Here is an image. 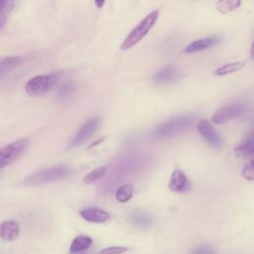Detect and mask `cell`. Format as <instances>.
Listing matches in <instances>:
<instances>
[{"instance_id": "obj_1", "label": "cell", "mask_w": 254, "mask_h": 254, "mask_svg": "<svg viewBox=\"0 0 254 254\" xmlns=\"http://www.w3.org/2000/svg\"><path fill=\"white\" fill-rule=\"evenodd\" d=\"M73 170L67 165H57L38 170L23 180V185L28 187L45 185L53 182L65 180L71 177Z\"/></svg>"}, {"instance_id": "obj_2", "label": "cell", "mask_w": 254, "mask_h": 254, "mask_svg": "<svg viewBox=\"0 0 254 254\" xmlns=\"http://www.w3.org/2000/svg\"><path fill=\"white\" fill-rule=\"evenodd\" d=\"M194 122L195 116L193 114H182L175 116L157 126L152 131V137L156 139L173 137L190 128Z\"/></svg>"}, {"instance_id": "obj_3", "label": "cell", "mask_w": 254, "mask_h": 254, "mask_svg": "<svg viewBox=\"0 0 254 254\" xmlns=\"http://www.w3.org/2000/svg\"><path fill=\"white\" fill-rule=\"evenodd\" d=\"M159 18V11L154 10L150 12L124 39L121 44L122 50H129L137 45L143 38L151 31V29L155 26L157 20Z\"/></svg>"}, {"instance_id": "obj_4", "label": "cell", "mask_w": 254, "mask_h": 254, "mask_svg": "<svg viewBox=\"0 0 254 254\" xmlns=\"http://www.w3.org/2000/svg\"><path fill=\"white\" fill-rule=\"evenodd\" d=\"M60 77L61 72L36 75L26 82L25 90L31 96H41L51 90Z\"/></svg>"}, {"instance_id": "obj_5", "label": "cell", "mask_w": 254, "mask_h": 254, "mask_svg": "<svg viewBox=\"0 0 254 254\" xmlns=\"http://www.w3.org/2000/svg\"><path fill=\"white\" fill-rule=\"evenodd\" d=\"M29 140L22 138L0 148V170L16 162L28 149Z\"/></svg>"}, {"instance_id": "obj_6", "label": "cell", "mask_w": 254, "mask_h": 254, "mask_svg": "<svg viewBox=\"0 0 254 254\" xmlns=\"http://www.w3.org/2000/svg\"><path fill=\"white\" fill-rule=\"evenodd\" d=\"M247 111V107L243 103H228L215 110L211 119L215 124H223L237 117H240Z\"/></svg>"}, {"instance_id": "obj_7", "label": "cell", "mask_w": 254, "mask_h": 254, "mask_svg": "<svg viewBox=\"0 0 254 254\" xmlns=\"http://www.w3.org/2000/svg\"><path fill=\"white\" fill-rule=\"evenodd\" d=\"M100 124V118L99 117H93L85 121L75 132L73 137L71 138L69 142V146L71 148L76 147L84 143L86 140H88L92 134L98 129Z\"/></svg>"}, {"instance_id": "obj_8", "label": "cell", "mask_w": 254, "mask_h": 254, "mask_svg": "<svg viewBox=\"0 0 254 254\" xmlns=\"http://www.w3.org/2000/svg\"><path fill=\"white\" fill-rule=\"evenodd\" d=\"M197 131L211 147L215 149H221L224 146L223 137L208 121L200 120L197 124Z\"/></svg>"}, {"instance_id": "obj_9", "label": "cell", "mask_w": 254, "mask_h": 254, "mask_svg": "<svg viewBox=\"0 0 254 254\" xmlns=\"http://www.w3.org/2000/svg\"><path fill=\"white\" fill-rule=\"evenodd\" d=\"M221 40H222V38L219 35H213V36L195 40V41L191 42L190 44H189L185 48V53L186 54H193L196 52H201V51L207 50L211 47L218 45L221 42Z\"/></svg>"}, {"instance_id": "obj_10", "label": "cell", "mask_w": 254, "mask_h": 254, "mask_svg": "<svg viewBox=\"0 0 254 254\" xmlns=\"http://www.w3.org/2000/svg\"><path fill=\"white\" fill-rule=\"evenodd\" d=\"M169 189L174 192H187L190 189V183L185 173L180 169H176L173 171L170 181H169Z\"/></svg>"}, {"instance_id": "obj_11", "label": "cell", "mask_w": 254, "mask_h": 254, "mask_svg": "<svg viewBox=\"0 0 254 254\" xmlns=\"http://www.w3.org/2000/svg\"><path fill=\"white\" fill-rule=\"evenodd\" d=\"M79 214L84 220L92 223H103L111 218V215L106 210L94 206L82 208Z\"/></svg>"}, {"instance_id": "obj_12", "label": "cell", "mask_w": 254, "mask_h": 254, "mask_svg": "<svg viewBox=\"0 0 254 254\" xmlns=\"http://www.w3.org/2000/svg\"><path fill=\"white\" fill-rule=\"evenodd\" d=\"M180 76V72L174 65H167L158 70L154 76V81L158 84H169L175 82Z\"/></svg>"}, {"instance_id": "obj_13", "label": "cell", "mask_w": 254, "mask_h": 254, "mask_svg": "<svg viewBox=\"0 0 254 254\" xmlns=\"http://www.w3.org/2000/svg\"><path fill=\"white\" fill-rule=\"evenodd\" d=\"M20 234V225L15 220H5L0 223V238L4 241H13Z\"/></svg>"}, {"instance_id": "obj_14", "label": "cell", "mask_w": 254, "mask_h": 254, "mask_svg": "<svg viewBox=\"0 0 254 254\" xmlns=\"http://www.w3.org/2000/svg\"><path fill=\"white\" fill-rule=\"evenodd\" d=\"M92 238L90 236L87 235H79L76 236L69 247V253L71 254H77L80 252H83L85 250H87L88 248H90V246L92 245Z\"/></svg>"}, {"instance_id": "obj_15", "label": "cell", "mask_w": 254, "mask_h": 254, "mask_svg": "<svg viewBox=\"0 0 254 254\" xmlns=\"http://www.w3.org/2000/svg\"><path fill=\"white\" fill-rule=\"evenodd\" d=\"M22 62L23 59L17 56L6 57L0 60V78H2L11 70L15 69L17 66H19L22 64Z\"/></svg>"}, {"instance_id": "obj_16", "label": "cell", "mask_w": 254, "mask_h": 254, "mask_svg": "<svg viewBox=\"0 0 254 254\" xmlns=\"http://www.w3.org/2000/svg\"><path fill=\"white\" fill-rule=\"evenodd\" d=\"M253 137L250 134L241 144L234 149V155L237 158H247L253 155Z\"/></svg>"}, {"instance_id": "obj_17", "label": "cell", "mask_w": 254, "mask_h": 254, "mask_svg": "<svg viewBox=\"0 0 254 254\" xmlns=\"http://www.w3.org/2000/svg\"><path fill=\"white\" fill-rule=\"evenodd\" d=\"M246 62L245 61H237V62H232V63H228L224 65H221L219 67H217L214 71L213 74L216 76H223V75H227L230 73H233L235 71H238L240 69H242L245 65Z\"/></svg>"}, {"instance_id": "obj_18", "label": "cell", "mask_w": 254, "mask_h": 254, "mask_svg": "<svg viewBox=\"0 0 254 254\" xmlns=\"http://www.w3.org/2000/svg\"><path fill=\"white\" fill-rule=\"evenodd\" d=\"M130 221L139 228H149L153 224L152 217L144 212H134L130 215Z\"/></svg>"}, {"instance_id": "obj_19", "label": "cell", "mask_w": 254, "mask_h": 254, "mask_svg": "<svg viewBox=\"0 0 254 254\" xmlns=\"http://www.w3.org/2000/svg\"><path fill=\"white\" fill-rule=\"evenodd\" d=\"M134 194V185L129 183V184H124L121 187H119L115 192V197L119 202H127L129 201Z\"/></svg>"}, {"instance_id": "obj_20", "label": "cell", "mask_w": 254, "mask_h": 254, "mask_svg": "<svg viewBox=\"0 0 254 254\" xmlns=\"http://www.w3.org/2000/svg\"><path fill=\"white\" fill-rule=\"evenodd\" d=\"M240 4H241V1L239 0H220L215 3V8L218 12L222 14H226L238 8Z\"/></svg>"}, {"instance_id": "obj_21", "label": "cell", "mask_w": 254, "mask_h": 254, "mask_svg": "<svg viewBox=\"0 0 254 254\" xmlns=\"http://www.w3.org/2000/svg\"><path fill=\"white\" fill-rule=\"evenodd\" d=\"M105 174H106V168L105 167H98L97 169L89 172L83 178V182L85 184H93L95 182H98L100 179H102Z\"/></svg>"}, {"instance_id": "obj_22", "label": "cell", "mask_w": 254, "mask_h": 254, "mask_svg": "<svg viewBox=\"0 0 254 254\" xmlns=\"http://www.w3.org/2000/svg\"><path fill=\"white\" fill-rule=\"evenodd\" d=\"M74 90V85L70 81H65L64 82L58 89V97L60 99H66L68 98Z\"/></svg>"}, {"instance_id": "obj_23", "label": "cell", "mask_w": 254, "mask_h": 254, "mask_svg": "<svg viewBox=\"0 0 254 254\" xmlns=\"http://www.w3.org/2000/svg\"><path fill=\"white\" fill-rule=\"evenodd\" d=\"M242 176L244 179H246L249 182H252L254 179V170H253V161L250 160V162L248 164H246L244 166V168L242 169L241 172Z\"/></svg>"}, {"instance_id": "obj_24", "label": "cell", "mask_w": 254, "mask_h": 254, "mask_svg": "<svg viewBox=\"0 0 254 254\" xmlns=\"http://www.w3.org/2000/svg\"><path fill=\"white\" fill-rule=\"evenodd\" d=\"M128 250L125 246H111L104 248L100 251V254H122Z\"/></svg>"}, {"instance_id": "obj_25", "label": "cell", "mask_w": 254, "mask_h": 254, "mask_svg": "<svg viewBox=\"0 0 254 254\" xmlns=\"http://www.w3.org/2000/svg\"><path fill=\"white\" fill-rule=\"evenodd\" d=\"M14 4L15 3L12 2V1L0 0V14H7V15H9V13L13 10Z\"/></svg>"}, {"instance_id": "obj_26", "label": "cell", "mask_w": 254, "mask_h": 254, "mask_svg": "<svg viewBox=\"0 0 254 254\" xmlns=\"http://www.w3.org/2000/svg\"><path fill=\"white\" fill-rule=\"evenodd\" d=\"M191 254H215L214 250L208 245H202L192 250Z\"/></svg>"}, {"instance_id": "obj_27", "label": "cell", "mask_w": 254, "mask_h": 254, "mask_svg": "<svg viewBox=\"0 0 254 254\" xmlns=\"http://www.w3.org/2000/svg\"><path fill=\"white\" fill-rule=\"evenodd\" d=\"M7 18H8V15H6V14H1L0 15V30L5 26Z\"/></svg>"}, {"instance_id": "obj_28", "label": "cell", "mask_w": 254, "mask_h": 254, "mask_svg": "<svg viewBox=\"0 0 254 254\" xmlns=\"http://www.w3.org/2000/svg\"><path fill=\"white\" fill-rule=\"evenodd\" d=\"M103 140H104V138H99L97 141H95L92 145H90V147L89 148H91V147H93V146H95V145H98L100 142H103Z\"/></svg>"}, {"instance_id": "obj_29", "label": "cell", "mask_w": 254, "mask_h": 254, "mask_svg": "<svg viewBox=\"0 0 254 254\" xmlns=\"http://www.w3.org/2000/svg\"><path fill=\"white\" fill-rule=\"evenodd\" d=\"M95 5L98 6V8H101V6L104 5V1H101V2H95Z\"/></svg>"}]
</instances>
